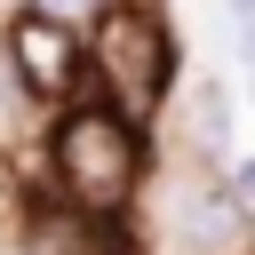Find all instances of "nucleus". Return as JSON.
I'll list each match as a JSON object with an SVG mask.
<instances>
[{"mask_svg":"<svg viewBox=\"0 0 255 255\" xmlns=\"http://www.w3.org/2000/svg\"><path fill=\"white\" fill-rule=\"evenodd\" d=\"M159 223L175 255H255V207L231 191V167H191L167 159Z\"/></svg>","mask_w":255,"mask_h":255,"instance_id":"39448f33","label":"nucleus"},{"mask_svg":"<svg viewBox=\"0 0 255 255\" xmlns=\"http://www.w3.org/2000/svg\"><path fill=\"white\" fill-rule=\"evenodd\" d=\"M8 247L16 255H151L143 231H135V215L80 207V199H64L40 175H24L16 199H8Z\"/></svg>","mask_w":255,"mask_h":255,"instance_id":"7ed1b4c3","label":"nucleus"},{"mask_svg":"<svg viewBox=\"0 0 255 255\" xmlns=\"http://www.w3.org/2000/svg\"><path fill=\"white\" fill-rule=\"evenodd\" d=\"M231 143H239V88L223 72H183L175 104L159 112V151L191 167H231L239 159Z\"/></svg>","mask_w":255,"mask_h":255,"instance_id":"423d86ee","label":"nucleus"},{"mask_svg":"<svg viewBox=\"0 0 255 255\" xmlns=\"http://www.w3.org/2000/svg\"><path fill=\"white\" fill-rule=\"evenodd\" d=\"M231 191H239V199L255 207V151H247V159H231Z\"/></svg>","mask_w":255,"mask_h":255,"instance_id":"6e6552de","label":"nucleus"},{"mask_svg":"<svg viewBox=\"0 0 255 255\" xmlns=\"http://www.w3.org/2000/svg\"><path fill=\"white\" fill-rule=\"evenodd\" d=\"M239 72H247V96H255V24H239Z\"/></svg>","mask_w":255,"mask_h":255,"instance_id":"1a4fd4ad","label":"nucleus"},{"mask_svg":"<svg viewBox=\"0 0 255 255\" xmlns=\"http://www.w3.org/2000/svg\"><path fill=\"white\" fill-rule=\"evenodd\" d=\"M0 64L32 88L40 112H56V104L88 96V24H72L40 0H16V8H0Z\"/></svg>","mask_w":255,"mask_h":255,"instance_id":"20e7f679","label":"nucleus"},{"mask_svg":"<svg viewBox=\"0 0 255 255\" xmlns=\"http://www.w3.org/2000/svg\"><path fill=\"white\" fill-rule=\"evenodd\" d=\"M223 16L231 24H255V0H223Z\"/></svg>","mask_w":255,"mask_h":255,"instance_id":"9d476101","label":"nucleus"},{"mask_svg":"<svg viewBox=\"0 0 255 255\" xmlns=\"http://www.w3.org/2000/svg\"><path fill=\"white\" fill-rule=\"evenodd\" d=\"M88 88L104 104H120L128 120L159 128V112L175 104L183 88V40H175V16L159 0H120L112 16L88 24Z\"/></svg>","mask_w":255,"mask_h":255,"instance_id":"f03ea898","label":"nucleus"},{"mask_svg":"<svg viewBox=\"0 0 255 255\" xmlns=\"http://www.w3.org/2000/svg\"><path fill=\"white\" fill-rule=\"evenodd\" d=\"M40 8H56V16H72V24H96V16H112L120 0H40Z\"/></svg>","mask_w":255,"mask_h":255,"instance_id":"0eeeda50","label":"nucleus"},{"mask_svg":"<svg viewBox=\"0 0 255 255\" xmlns=\"http://www.w3.org/2000/svg\"><path fill=\"white\" fill-rule=\"evenodd\" d=\"M159 159H167V151H159V128L128 120L120 104H104V96L88 88V96H72V104H56V112L40 120V143H32L24 175L56 183V191L80 199V207L143 215Z\"/></svg>","mask_w":255,"mask_h":255,"instance_id":"f257e3e1","label":"nucleus"}]
</instances>
